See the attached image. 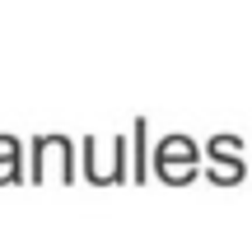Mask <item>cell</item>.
<instances>
[{
	"mask_svg": "<svg viewBox=\"0 0 252 247\" xmlns=\"http://www.w3.org/2000/svg\"><path fill=\"white\" fill-rule=\"evenodd\" d=\"M131 145H135V177H150V168H145V121H135Z\"/></svg>",
	"mask_w": 252,
	"mask_h": 247,
	"instance_id": "6da1fadb",
	"label": "cell"
}]
</instances>
